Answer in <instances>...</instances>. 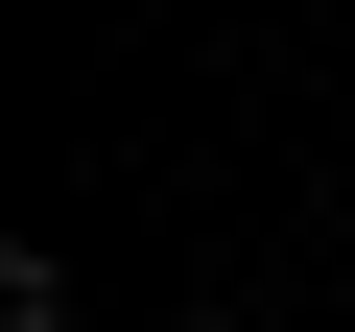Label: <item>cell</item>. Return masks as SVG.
Here are the masks:
<instances>
[{"label":"cell","mask_w":355,"mask_h":332,"mask_svg":"<svg viewBox=\"0 0 355 332\" xmlns=\"http://www.w3.org/2000/svg\"><path fill=\"white\" fill-rule=\"evenodd\" d=\"M166 332H261V308H166Z\"/></svg>","instance_id":"1"}]
</instances>
